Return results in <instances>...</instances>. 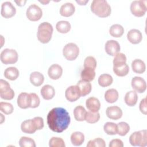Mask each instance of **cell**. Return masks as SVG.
Here are the masks:
<instances>
[{"instance_id":"obj_1","label":"cell","mask_w":147,"mask_h":147,"mask_svg":"<svg viewBox=\"0 0 147 147\" xmlns=\"http://www.w3.org/2000/svg\"><path fill=\"white\" fill-rule=\"evenodd\" d=\"M71 118L68 111L63 107H55L51 110L47 117L49 128L53 131L61 133L70 123Z\"/></svg>"},{"instance_id":"obj_2","label":"cell","mask_w":147,"mask_h":147,"mask_svg":"<svg viewBox=\"0 0 147 147\" xmlns=\"http://www.w3.org/2000/svg\"><path fill=\"white\" fill-rule=\"evenodd\" d=\"M91 11L99 17H107L111 14L110 5L105 0H94L91 4Z\"/></svg>"},{"instance_id":"obj_3","label":"cell","mask_w":147,"mask_h":147,"mask_svg":"<svg viewBox=\"0 0 147 147\" xmlns=\"http://www.w3.org/2000/svg\"><path fill=\"white\" fill-rule=\"evenodd\" d=\"M53 29L52 25L48 22L40 24L37 29V38L43 44L48 43L52 38Z\"/></svg>"},{"instance_id":"obj_4","label":"cell","mask_w":147,"mask_h":147,"mask_svg":"<svg viewBox=\"0 0 147 147\" xmlns=\"http://www.w3.org/2000/svg\"><path fill=\"white\" fill-rule=\"evenodd\" d=\"M146 130L137 131L133 133L129 137V142L132 146H146L147 145Z\"/></svg>"},{"instance_id":"obj_5","label":"cell","mask_w":147,"mask_h":147,"mask_svg":"<svg viewBox=\"0 0 147 147\" xmlns=\"http://www.w3.org/2000/svg\"><path fill=\"white\" fill-rule=\"evenodd\" d=\"M1 61L5 64H11L16 63L18 58L17 51L13 49L6 48L3 49L0 55Z\"/></svg>"},{"instance_id":"obj_6","label":"cell","mask_w":147,"mask_h":147,"mask_svg":"<svg viewBox=\"0 0 147 147\" xmlns=\"http://www.w3.org/2000/svg\"><path fill=\"white\" fill-rule=\"evenodd\" d=\"M79 48L76 44L73 42L67 44L63 48V54L68 60H74L78 56Z\"/></svg>"},{"instance_id":"obj_7","label":"cell","mask_w":147,"mask_h":147,"mask_svg":"<svg viewBox=\"0 0 147 147\" xmlns=\"http://www.w3.org/2000/svg\"><path fill=\"white\" fill-rule=\"evenodd\" d=\"M146 1L142 0L133 1L130 5V11L131 13L136 17H142L145 15L147 7Z\"/></svg>"},{"instance_id":"obj_8","label":"cell","mask_w":147,"mask_h":147,"mask_svg":"<svg viewBox=\"0 0 147 147\" xmlns=\"http://www.w3.org/2000/svg\"><path fill=\"white\" fill-rule=\"evenodd\" d=\"M26 15L29 20L32 21H36L41 18L42 16V11L38 5L32 4L27 9Z\"/></svg>"},{"instance_id":"obj_9","label":"cell","mask_w":147,"mask_h":147,"mask_svg":"<svg viewBox=\"0 0 147 147\" xmlns=\"http://www.w3.org/2000/svg\"><path fill=\"white\" fill-rule=\"evenodd\" d=\"M65 96L69 102H73L77 100L81 96L80 91L76 85L71 86L66 89Z\"/></svg>"},{"instance_id":"obj_10","label":"cell","mask_w":147,"mask_h":147,"mask_svg":"<svg viewBox=\"0 0 147 147\" xmlns=\"http://www.w3.org/2000/svg\"><path fill=\"white\" fill-rule=\"evenodd\" d=\"M16 13V7L9 1L3 2L1 5V15L5 18H9L15 15Z\"/></svg>"},{"instance_id":"obj_11","label":"cell","mask_w":147,"mask_h":147,"mask_svg":"<svg viewBox=\"0 0 147 147\" xmlns=\"http://www.w3.org/2000/svg\"><path fill=\"white\" fill-rule=\"evenodd\" d=\"M131 85L133 89L139 93L144 92L146 89V83L145 80L141 77L134 76L132 78Z\"/></svg>"},{"instance_id":"obj_12","label":"cell","mask_w":147,"mask_h":147,"mask_svg":"<svg viewBox=\"0 0 147 147\" xmlns=\"http://www.w3.org/2000/svg\"><path fill=\"white\" fill-rule=\"evenodd\" d=\"M105 51L110 56H115L116 54L119 53L121 48L119 44L115 40H108L105 44Z\"/></svg>"},{"instance_id":"obj_13","label":"cell","mask_w":147,"mask_h":147,"mask_svg":"<svg viewBox=\"0 0 147 147\" xmlns=\"http://www.w3.org/2000/svg\"><path fill=\"white\" fill-rule=\"evenodd\" d=\"M17 105L21 109H27L30 107L31 96L30 94L21 92L17 98Z\"/></svg>"},{"instance_id":"obj_14","label":"cell","mask_w":147,"mask_h":147,"mask_svg":"<svg viewBox=\"0 0 147 147\" xmlns=\"http://www.w3.org/2000/svg\"><path fill=\"white\" fill-rule=\"evenodd\" d=\"M106 113L107 117L113 120H118L122 116V111L121 109L117 106L108 107Z\"/></svg>"},{"instance_id":"obj_15","label":"cell","mask_w":147,"mask_h":147,"mask_svg":"<svg viewBox=\"0 0 147 147\" xmlns=\"http://www.w3.org/2000/svg\"><path fill=\"white\" fill-rule=\"evenodd\" d=\"M22 131L27 134H33L37 130L36 125L33 119L23 121L21 125Z\"/></svg>"},{"instance_id":"obj_16","label":"cell","mask_w":147,"mask_h":147,"mask_svg":"<svg viewBox=\"0 0 147 147\" xmlns=\"http://www.w3.org/2000/svg\"><path fill=\"white\" fill-rule=\"evenodd\" d=\"M63 74L62 67L57 64H54L51 65L48 71L49 77L53 80L59 79Z\"/></svg>"},{"instance_id":"obj_17","label":"cell","mask_w":147,"mask_h":147,"mask_svg":"<svg viewBox=\"0 0 147 147\" xmlns=\"http://www.w3.org/2000/svg\"><path fill=\"white\" fill-rule=\"evenodd\" d=\"M127 38L129 41L134 44L140 43L142 39V34L141 32L136 29L130 30L127 34Z\"/></svg>"},{"instance_id":"obj_18","label":"cell","mask_w":147,"mask_h":147,"mask_svg":"<svg viewBox=\"0 0 147 147\" xmlns=\"http://www.w3.org/2000/svg\"><path fill=\"white\" fill-rule=\"evenodd\" d=\"M86 105L88 110L92 112H98L100 108V103L99 99L92 96L86 100Z\"/></svg>"},{"instance_id":"obj_19","label":"cell","mask_w":147,"mask_h":147,"mask_svg":"<svg viewBox=\"0 0 147 147\" xmlns=\"http://www.w3.org/2000/svg\"><path fill=\"white\" fill-rule=\"evenodd\" d=\"M75 7L74 5L70 2L63 4L60 9V14L64 17H70L74 13Z\"/></svg>"},{"instance_id":"obj_20","label":"cell","mask_w":147,"mask_h":147,"mask_svg":"<svg viewBox=\"0 0 147 147\" xmlns=\"http://www.w3.org/2000/svg\"><path fill=\"white\" fill-rule=\"evenodd\" d=\"M55 94V90L54 88L49 84L44 85L41 89V95L45 100H49L52 99Z\"/></svg>"},{"instance_id":"obj_21","label":"cell","mask_w":147,"mask_h":147,"mask_svg":"<svg viewBox=\"0 0 147 147\" xmlns=\"http://www.w3.org/2000/svg\"><path fill=\"white\" fill-rule=\"evenodd\" d=\"M76 86L79 87L82 96H84L88 94H89L91 91L92 87L90 82L85 81L83 80H79Z\"/></svg>"},{"instance_id":"obj_22","label":"cell","mask_w":147,"mask_h":147,"mask_svg":"<svg viewBox=\"0 0 147 147\" xmlns=\"http://www.w3.org/2000/svg\"><path fill=\"white\" fill-rule=\"evenodd\" d=\"M44 80V77L41 73L37 71H34L30 74V81L33 86L36 87L40 86L43 83Z\"/></svg>"},{"instance_id":"obj_23","label":"cell","mask_w":147,"mask_h":147,"mask_svg":"<svg viewBox=\"0 0 147 147\" xmlns=\"http://www.w3.org/2000/svg\"><path fill=\"white\" fill-rule=\"evenodd\" d=\"M131 68L135 73L142 74L145 71L146 66L144 61L141 59H137L132 61Z\"/></svg>"},{"instance_id":"obj_24","label":"cell","mask_w":147,"mask_h":147,"mask_svg":"<svg viewBox=\"0 0 147 147\" xmlns=\"http://www.w3.org/2000/svg\"><path fill=\"white\" fill-rule=\"evenodd\" d=\"M118 92L114 88L109 89L105 93V99L110 103L115 102L118 99Z\"/></svg>"},{"instance_id":"obj_25","label":"cell","mask_w":147,"mask_h":147,"mask_svg":"<svg viewBox=\"0 0 147 147\" xmlns=\"http://www.w3.org/2000/svg\"><path fill=\"white\" fill-rule=\"evenodd\" d=\"M125 102L129 106H134L138 100V95L135 91H130L127 92L125 96Z\"/></svg>"},{"instance_id":"obj_26","label":"cell","mask_w":147,"mask_h":147,"mask_svg":"<svg viewBox=\"0 0 147 147\" xmlns=\"http://www.w3.org/2000/svg\"><path fill=\"white\" fill-rule=\"evenodd\" d=\"M19 71L14 67L7 68L4 72L5 77L10 80H15L19 76Z\"/></svg>"},{"instance_id":"obj_27","label":"cell","mask_w":147,"mask_h":147,"mask_svg":"<svg viewBox=\"0 0 147 147\" xmlns=\"http://www.w3.org/2000/svg\"><path fill=\"white\" fill-rule=\"evenodd\" d=\"M84 141V135L80 131H75L71 136V141L74 146L81 145Z\"/></svg>"},{"instance_id":"obj_28","label":"cell","mask_w":147,"mask_h":147,"mask_svg":"<svg viewBox=\"0 0 147 147\" xmlns=\"http://www.w3.org/2000/svg\"><path fill=\"white\" fill-rule=\"evenodd\" d=\"M82 80L91 82L94 80L95 76V69L89 68H84L81 72Z\"/></svg>"},{"instance_id":"obj_29","label":"cell","mask_w":147,"mask_h":147,"mask_svg":"<svg viewBox=\"0 0 147 147\" xmlns=\"http://www.w3.org/2000/svg\"><path fill=\"white\" fill-rule=\"evenodd\" d=\"M87 111L82 106H78L74 110V115L75 119L78 121H83L85 120V117Z\"/></svg>"},{"instance_id":"obj_30","label":"cell","mask_w":147,"mask_h":147,"mask_svg":"<svg viewBox=\"0 0 147 147\" xmlns=\"http://www.w3.org/2000/svg\"><path fill=\"white\" fill-rule=\"evenodd\" d=\"M113 81V77L107 74H103L99 76L98 82L99 84L102 87H106L110 86Z\"/></svg>"},{"instance_id":"obj_31","label":"cell","mask_w":147,"mask_h":147,"mask_svg":"<svg viewBox=\"0 0 147 147\" xmlns=\"http://www.w3.org/2000/svg\"><path fill=\"white\" fill-rule=\"evenodd\" d=\"M109 33L114 37H120L124 33V28L119 24H114L110 28Z\"/></svg>"},{"instance_id":"obj_32","label":"cell","mask_w":147,"mask_h":147,"mask_svg":"<svg viewBox=\"0 0 147 147\" xmlns=\"http://www.w3.org/2000/svg\"><path fill=\"white\" fill-rule=\"evenodd\" d=\"M71 26L70 23L67 21H58L56 25V30L61 33H67L71 29Z\"/></svg>"},{"instance_id":"obj_33","label":"cell","mask_w":147,"mask_h":147,"mask_svg":"<svg viewBox=\"0 0 147 147\" xmlns=\"http://www.w3.org/2000/svg\"><path fill=\"white\" fill-rule=\"evenodd\" d=\"M113 71L118 76H125L129 73V67L128 65L125 63L121 65L113 67Z\"/></svg>"},{"instance_id":"obj_34","label":"cell","mask_w":147,"mask_h":147,"mask_svg":"<svg viewBox=\"0 0 147 147\" xmlns=\"http://www.w3.org/2000/svg\"><path fill=\"white\" fill-rule=\"evenodd\" d=\"M105 133L109 135H115L117 134V125L114 122H107L103 126Z\"/></svg>"},{"instance_id":"obj_35","label":"cell","mask_w":147,"mask_h":147,"mask_svg":"<svg viewBox=\"0 0 147 147\" xmlns=\"http://www.w3.org/2000/svg\"><path fill=\"white\" fill-rule=\"evenodd\" d=\"M100 118V114L98 112H92L91 111H89L87 112L86 117H85V120L87 122L89 123H96L99 121Z\"/></svg>"},{"instance_id":"obj_36","label":"cell","mask_w":147,"mask_h":147,"mask_svg":"<svg viewBox=\"0 0 147 147\" xmlns=\"http://www.w3.org/2000/svg\"><path fill=\"white\" fill-rule=\"evenodd\" d=\"M117 134L121 136H124L130 130V126L129 124L125 122H119L117 125Z\"/></svg>"},{"instance_id":"obj_37","label":"cell","mask_w":147,"mask_h":147,"mask_svg":"<svg viewBox=\"0 0 147 147\" xmlns=\"http://www.w3.org/2000/svg\"><path fill=\"white\" fill-rule=\"evenodd\" d=\"M19 145L21 147H35L36 144L32 138L28 137H22L20 139Z\"/></svg>"},{"instance_id":"obj_38","label":"cell","mask_w":147,"mask_h":147,"mask_svg":"<svg viewBox=\"0 0 147 147\" xmlns=\"http://www.w3.org/2000/svg\"><path fill=\"white\" fill-rule=\"evenodd\" d=\"M126 62V57L123 53H118L114 56L113 60V67L123 65Z\"/></svg>"},{"instance_id":"obj_39","label":"cell","mask_w":147,"mask_h":147,"mask_svg":"<svg viewBox=\"0 0 147 147\" xmlns=\"http://www.w3.org/2000/svg\"><path fill=\"white\" fill-rule=\"evenodd\" d=\"M49 146L50 147H65V145L61 138L53 137L49 140Z\"/></svg>"},{"instance_id":"obj_40","label":"cell","mask_w":147,"mask_h":147,"mask_svg":"<svg viewBox=\"0 0 147 147\" xmlns=\"http://www.w3.org/2000/svg\"><path fill=\"white\" fill-rule=\"evenodd\" d=\"M87 147H105L106 143L104 140L101 138H96L90 140L87 144Z\"/></svg>"},{"instance_id":"obj_41","label":"cell","mask_w":147,"mask_h":147,"mask_svg":"<svg viewBox=\"0 0 147 147\" xmlns=\"http://www.w3.org/2000/svg\"><path fill=\"white\" fill-rule=\"evenodd\" d=\"M0 110L5 114H10L13 113L14 108L13 105L8 102H0Z\"/></svg>"},{"instance_id":"obj_42","label":"cell","mask_w":147,"mask_h":147,"mask_svg":"<svg viewBox=\"0 0 147 147\" xmlns=\"http://www.w3.org/2000/svg\"><path fill=\"white\" fill-rule=\"evenodd\" d=\"M96 60L93 56H87L84 61V67L95 69L96 67Z\"/></svg>"},{"instance_id":"obj_43","label":"cell","mask_w":147,"mask_h":147,"mask_svg":"<svg viewBox=\"0 0 147 147\" xmlns=\"http://www.w3.org/2000/svg\"><path fill=\"white\" fill-rule=\"evenodd\" d=\"M14 92L11 88L7 91L3 92H0V96L2 99L5 100H11L14 96Z\"/></svg>"},{"instance_id":"obj_44","label":"cell","mask_w":147,"mask_h":147,"mask_svg":"<svg viewBox=\"0 0 147 147\" xmlns=\"http://www.w3.org/2000/svg\"><path fill=\"white\" fill-rule=\"evenodd\" d=\"M30 95L31 96L30 108L37 107L40 103V100L38 96L36 94L33 92L30 93Z\"/></svg>"},{"instance_id":"obj_45","label":"cell","mask_w":147,"mask_h":147,"mask_svg":"<svg viewBox=\"0 0 147 147\" xmlns=\"http://www.w3.org/2000/svg\"><path fill=\"white\" fill-rule=\"evenodd\" d=\"M10 88V84L6 80H0V92H3L8 91Z\"/></svg>"},{"instance_id":"obj_46","label":"cell","mask_w":147,"mask_h":147,"mask_svg":"<svg viewBox=\"0 0 147 147\" xmlns=\"http://www.w3.org/2000/svg\"><path fill=\"white\" fill-rule=\"evenodd\" d=\"M37 130H41L44 127V120L42 118L40 117H36L33 118Z\"/></svg>"},{"instance_id":"obj_47","label":"cell","mask_w":147,"mask_h":147,"mask_svg":"<svg viewBox=\"0 0 147 147\" xmlns=\"http://www.w3.org/2000/svg\"><path fill=\"white\" fill-rule=\"evenodd\" d=\"M139 109L140 111L145 115L147 114V106H146V98H144L142 99L140 103Z\"/></svg>"},{"instance_id":"obj_48","label":"cell","mask_w":147,"mask_h":147,"mask_svg":"<svg viewBox=\"0 0 147 147\" xmlns=\"http://www.w3.org/2000/svg\"><path fill=\"white\" fill-rule=\"evenodd\" d=\"M123 144L120 139L115 138L112 140L109 144V147H123Z\"/></svg>"},{"instance_id":"obj_49","label":"cell","mask_w":147,"mask_h":147,"mask_svg":"<svg viewBox=\"0 0 147 147\" xmlns=\"http://www.w3.org/2000/svg\"><path fill=\"white\" fill-rule=\"evenodd\" d=\"M15 2L17 4L18 6H22L25 5V3L26 2V1H15Z\"/></svg>"},{"instance_id":"obj_50","label":"cell","mask_w":147,"mask_h":147,"mask_svg":"<svg viewBox=\"0 0 147 147\" xmlns=\"http://www.w3.org/2000/svg\"><path fill=\"white\" fill-rule=\"evenodd\" d=\"M88 2V1H76V2L79 3L80 5H85L86 3H87Z\"/></svg>"},{"instance_id":"obj_51","label":"cell","mask_w":147,"mask_h":147,"mask_svg":"<svg viewBox=\"0 0 147 147\" xmlns=\"http://www.w3.org/2000/svg\"><path fill=\"white\" fill-rule=\"evenodd\" d=\"M0 116H1V123H2L3 122V121L5 120V117H3V114H0Z\"/></svg>"},{"instance_id":"obj_52","label":"cell","mask_w":147,"mask_h":147,"mask_svg":"<svg viewBox=\"0 0 147 147\" xmlns=\"http://www.w3.org/2000/svg\"><path fill=\"white\" fill-rule=\"evenodd\" d=\"M39 2H41V3H43V4H47V3L49 2V1H39Z\"/></svg>"}]
</instances>
